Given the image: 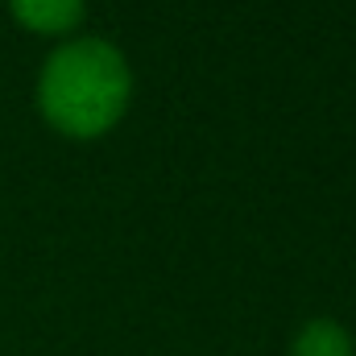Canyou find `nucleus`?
<instances>
[{"instance_id": "3", "label": "nucleus", "mask_w": 356, "mask_h": 356, "mask_svg": "<svg viewBox=\"0 0 356 356\" xmlns=\"http://www.w3.org/2000/svg\"><path fill=\"white\" fill-rule=\"evenodd\" d=\"M286 356H356V340L340 319L315 315V319L298 323V332L290 336Z\"/></svg>"}, {"instance_id": "2", "label": "nucleus", "mask_w": 356, "mask_h": 356, "mask_svg": "<svg viewBox=\"0 0 356 356\" xmlns=\"http://www.w3.org/2000/svg\"><path fill=\"white\" fill-rule=\"evenodd\" d=\"M8 17L17 29L33 33V38H75L83 17H88V0H4Z\"/></svg>"}, {"instance_id": "1", "label": "nucleus", "mask_w": 356, "mask_h": 356, "mask_svg": "<svg viewBox=\"0 0 356 356\" xmlns=\"http://www.w3.org/2000/svg\"><path fill=\"white\" fill-rule=\"evenodd\" d=\"M133 104V63L129 54L99 38L75 33L58 42L33 79V108L67 141H99L108 137Z\"/></svg>"}]
</instances>
